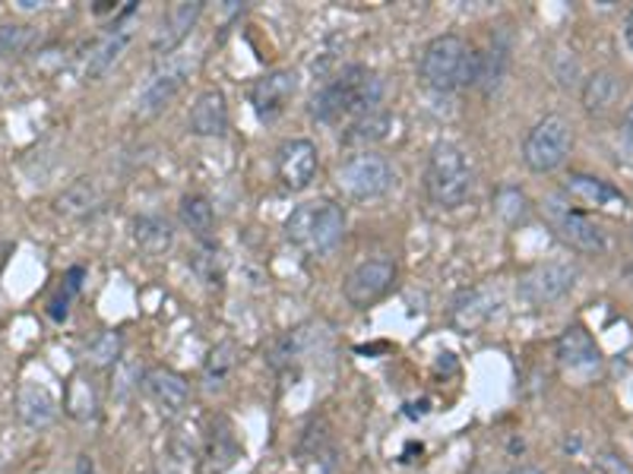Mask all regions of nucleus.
Listing matches in <instances>:
<instances>
[{
  "instance_id": "6",
  "label": "nucleus",
  "mask_w": 633,
  "mask_h": 474,
  "mask_svg": "<svg viewBox=\"0 0 633 474\" xmlns=\"http://www.w3.org/2000/svg\"><path fill=\"white\" fill-rule=\"evenodd\" d=\"M573 149V127L561 114H545L523 139V162L532 174H551Z\"/></svg>"
},
{
  "instance_id": "29",
  "label": "nucleus",
  "mask_w": 633,
  "mask_h": 474,
  "mask_svg": "<svg viewBox=\"0 0 633 474\" xmlns=\"http://www.w3.org/2000/svg\"><path fill=\"white\" fill-rule=\"evenodd\" d=\"M507 61H510V54H507V45H500V41H494L485 54H479V76H475V86H479L485 96H492L494 89L500 86V79H504V73H507Z\"/></svg>"
},
{
  "instance_id": "20",
  "label": "nucleus",
  "mask_w": 633,
  "mask_h": 474,
  "mask_svg": "<svg viewBox=\"0 0 633 474\" xmlns=\"http://www.w3.org/2000/svg\"><path fill=\"white\" fill-rule=\"evenodd\" d=\"M393 130V117H389V111L384 108H371V111H364V114H358L352 124H349V130L343 136V142L346 146H374V142H384Z\"/></svg>"
},
{
  "instance_id": "18",
  "label": "nucleus",
  "mask_w": 633,
  "mask_h": 474,
  "mask_svg": "<svg viewBox=\"0 0 633 474\" xmlns=\"http://www.w3.org/2000/svg\"><path fill=\"white\" fill-rule=\"evenodd\" d=\"M497 310V298L485 288H472V291H462L454 307H450V323L454 329H459L462 336L469 333H479Z\"/></svg>"
},
{
  "instance_id": "37",
  "label": "nucleus",
  "mask_w": 633,
  "mask_h": 474,
  "mask_svg": "<svg viewBox=\"0 0 633 474\" xmlns=\"http://www.w3.org/2000/svg\"><path fill=\"white\" fill-rule=\"evenodd\" d=\"M621 134H624V139L633 146V104L624 111V124H621Z\"/></svg>"
},
{
  "instance_id": "12",
  "label": "nucleus",
  "mask_w": 633,
  "mask_h": 474,
  "mask_svg": "<svg viewBox=\"0 0 633 474\" xmlns=\"http://www.w3.org/2000/svg\"><path fill=\"white\" fill-rule=\"evenodd\" d=\"M142 392L152 402V408L159 411V417H165V421L181 417L187 402H190L187 379L177 371H169V367H152V371L142 373Z\"/></svg>"
},
{
  "instance_id": "27",
  "label": "nucleus",
  "mask_w": 633,
  "mask_h": 474,
  "mask_svg": "<svg viewBox=\"0 0 633 474\" xmlns=\"http://www.w3.org/2000/svg\"><path fill=\"white\" fill-rule=\"evenodd\" d=\"M131 45V33L127 29H117V33L105 35L92 51H89V58H86V67H83V76L86 79H96V76H102L121 54H124V48Z\"/></svg>"
},
{
  "instance_id": "28",
  "label": "nucleus",
  "mask_w": 633,
  "mask_h": 474,
  "mask_svg": "<svg viewBox=\"0 0 633 474\" xmlns=\"http://www.w3.org/2000/svg\"><path fill=\"white\" fill-rule=\"evenodd\" d=\"M235 364H238V345L232 339L219 341L210 354H207V361H203V383H207V389L210 392L222 389V383L232 376Z\"/></svg>"
},
{
  "instance_id": "34",
  "label": "nucleus",
  "mask_w": 633,
  "mask_h": 474,
  "mask_svg": "<svg viewBox=\"0 0 633 474\" xmlns=\"http://www.w3.org/2000/svg\"><path fill=\"white\" fill-rule=\"evenodd\" d=\"M596 469L598 474H633V469L615 452H598L596 456Z\"/></svg>"
},
{
  "instance_id": "33",
  "label": "nucleus",
  "mask_w": 633,
  "mask_h": 474,
  "mask_svg": "<svg viewBox=\"0 0 633 474\" xmlns=\"http://www.w3.org/2000/svg\"><path fill=\"white\" fill-rule=\"evenodd\" d=\"M134 389H140V364L137 361H121L114 367V383H111V392L117 402H127L134 396Z\"/></svg>"
},
{
  "instance_id": "25",
  "label": "nucleus",
  "mask_w": 633,
  "mask_h": 474,
  "mask_svg": "<svg viewBox=\"0 0 633 474\" xmlns=\"http://www.w3.org/2000/svg\"><path fill=\"white\" fill-rule=\"evenodd\" d=\"M177 215H181V225L197 237V240H210L212 228H215V212H212V205L207 197L187 194V197L181 200Z\"/></svg>"
},
{
  "instance_id": "26",
  "label": "nucleus",
  "mask_w": 633,
  "mask_h": 474,
  "mask_svg": "<svg viewBox=\"0 0 633 474\" xmlns=\"http://www.w3.org/2000/svg\"><path fill=\"white\" fill-rule=\"evenodd\" d=\"M618 92H621L618 76L608 73V70H596V73L586 76V83H583V108H586L589 114H605V111L615 104Z\"/></svg>"
},
{
  "instance_id": "24",
  "label": "nucleus",
  "mask_w": 633,
  "mask_h": 474,
  "mask_svg": "<svg viewBox=\"0 0 633 474\" xmlns=\"http://www.w3.org/2000/svg\"><path fill=\"white\" fill-rule=\"evenodd\" d=\"M200 459H203V474H222L228 472V469L241 459V449H238V442H235L228 427H225V431H215V427H212L210 440L203 446Z\"/></svg>"
},
{
  "instance_id": "40",
  "label": "nucleus",
  "mask_w": 633,
  "mask_h": 474,
  "mask_svg": "<svg viewBox=\"0 0 633 474\" xmlns=\"http://www.w3.org/2000/svg\"><path fill=\"white\" fill-rule=\"evenodd\" d=\"M504 474H545L538 465H517V469H510V472Z\"/></svg>"
},
{
  "instance_id": "3",
  "label": "nucleus",
  "mask_w": 633,
  "mask_h": 474,
  "mask_svg": "<svg viewBox=\"0 0 633 474\" xmlns=\"http://www.w3.org/2000/svg\"><path fill=\"white\" fill-rule=\"evenodd\" d=\"M475 184L472 165L457 142H437L427 155L424 194L437 209H457L469 200Z\"/></svg>"
},
{
  "instance_id": "1",
  "label": "nucleus",
  "mask_w": 633,
  "mask_h": 474,
  "mask_svg": "<svg viewBox=\"0 0 633 474\" xmlns=\"http://www.w3.org/2000/svg\"><path fill=\"white\" fill-rule=\"evenodd\" d=\"M479 76V51L459 35H437L424 45L419 61V79L431 92H457L475 86Z\"/></svg>"
},
{
  "instance_id": "17",
  "label": "nucleus",
  "mask_w": 633,
  "mask_h": 474,
  "mask_svg": "<svg viewBox=\"0 0 633 474\" xmlns=\"http://www.w3.org/2000/svg\"><path fill=\"white\" fill-rule=\"evenodd\" d=\"M16 414L29 431H45L58 417V399L51 396L45 383L26 379L16 392Z\"/></svg>"
},
{
  "instance_id": "15",
  "label": "nucleus",
  "mask_w": 633,
  "mask_h": 474,
  "mask_svg": "<svg viewBox=\"0 0 633 474\" xmlns=\"http://www.w3.org/2000/svg\"><path fill=\"white\" fill-rule=\"evenodd\" d=\"M558 364L567 373H593L601 364V351L586 326H567L558 339Z\"/></svg>"
},
{
  "instance_id": "35",
  "label": "nucleus",
  "mask_w": 633,
  "mask_h": 474,
  "mask_svg": "<svg viewBox=\"0 0 633 474\" xmlns=\"http://www.w3.org/2000/svg\"><path fill=\"white\" fill-rule=\"evenodd\" d=\"M23 41H26L23 26H3L0 29V54H13L16 48H23Z\"/></svg>"
},
{
  "instance_id": "39",
  "label": "nucleus",
  "mask_w": 633,
  "mask_h": 474,
  "mask_svg": "<svg viewBox=\"0 0 633 474\" xmlns=\"http://www.w3.org/2000/svg\"><path fill=\"white\" fill-rule=\"evenodd\" d=\"M624 41H628V48L633 51V7L628 10V20H624Z\"/></svg>"
},
{
  "instance_id": "10",
  "label": "nucleus",
  "mask_w": 633,
  "mask_h": 474,
  "mask_svg": "<svg viewBox=\"0 0 633 474\" xmlns=\"http://www.w3.org/2000/svg\"><path fill=\"white\" fill-rule=\"evenodd\" d=\"M393 282H396L393 260H364V263H358L346 275L343 295H346L349 304L364 310V307H374L377 301H384L389 295V288H393Z\"/></svg>"
},
{
  "instance_id": "23",
  "label": "nucleus",
  "mask_w": 633,
  "mask_h": 474,
  "mask_svg": "<svg viewBox=\"0 0 633 474\" xmlns=\"http://www.w3.org/2000/svg\"><path fill=\"white\" fill-rule=\"evenodd\" d=\"M99 205V190L92 177H76L71 187L54 200V212L64 219H83L89 212H96Z\"/></svg>"
},
{
  "instance_id": "36",
  "label": "nucleus",
  "mask_w": 633,
  "mask_h": 474,
  "mask_svg": "<svg viewBox=\"0 0 633 474\" xmlns=\"http://www.w3.org/2000/svg\"><path fill=\"white\" fill-rule=\"evenodd\" d=\"M76 474H99L96 472V462H92V456H79V459H76Z\"/></svg>"
},
{
  "instance_id": "2",
  "label": "nucleus",
  "mask_w": 633,
  "mask_h": 474,
  "mask_svg": "<svg viewBox=\"0 0 633 474\" xmlns=\"http://www.w3.org/2000/svg\"><path fill=\"white\" fill-rule=\"evenodd\" d=\"M384 99V83L371 67H346L333 83L320 89V96L311 104V114L323 124L343 121V117H358L371 108H377Z\"/></svg>"
},
{
  "instance_id": "41",
  "label": "nucleus",
  "mask_w": 633,
  "mask_h": 474,
  "mask_svg": "<svg viewBox=\"0 0 633 474\" xmlns=\"http://www.w3.org/2000/svg\"><path fill=\"white\" fill-rule=\"evenodd\" d=\"M7 257H10V244L7 240H0V272L7 266Z\"/></svg>"
},
{
  "instance_id": "4",
  "label": "nucleus",
  "mask_w": 633,
  "mask_h": 474,
  "mask_svg": "<svg viewBox=\"0 0 633 474\" xmlns=\"http://www.w3.org/2000/svg\"><path fill=\"white\" fill-rule=\"evenodd\" d=\"M346 235V209L333 200H311L291 209L285 237L305 253H326Z\"/></svg>"
},
{
  "instance_id": "5",
  "label": "nucleus",
  "mask_w": 633,
  "mask_h": 474,
  "mask_svg": "<svg viewBox=\"0 0 633 474\" xmlns=\"http://www.w3.org/2000/svg\"><path fill=\"white\" fill-rule=\"evenodd\" d=\"M393 180H396V174H393L387 155H381L374 149L355 152L336 171V184L352 203H371V200L387 197L393 190Z\"/></svg>"
},
{
  "instance_id": "14",
  "label": "nucleus",
  "mask_w": 633,
  "mask_h": 474,
  "mask_svg": "<svg viewBox=\"0 0 633 474\" xmlns=\"http://www.w3.org/2000/svg\"><path fill=\"white\" fill-rule=\"evenodd\" d=\"M295 96V73L291 70H273L266 76H260L253 86H250V104H253V114L270 124L276 121L282 111L288 108Z\"/></svg>"
},
{
  "instance_id": "19",
  "label": "nucleus",
  "mask_w": 633,
  "mask_h": 474,
  "mask_svg": "<svg viewBox=\"0 0 633 474\" xmlns=\"http://www.w3.org/2000/svg\"><path fill=\"white\" fill-rule=\"evenodd\" d=\"M134 244L146 257H162L175 244V228L162 215H137L134 219Z\"/></svg>"
},
{
  "instance_id": "16",
  "label": "nucleus",
  "mask_w": 633,
  "mask_h": 474,
  "mask_svg": "<svg viewBox=\"0 0 633 474\" xmlns=\"http://www.w3.org/2000/svg\"><path fill=\"white\" fill-rule=\"evenodd\" d=\"M187 127L194 136H225L228 134V102L222 89H203L187 114Z\"/></svg>"
},
{
  "instance_id": "7",
  "label": "nucleus",
  "mask_w": 633,
  "mask_h": 474,
  "mask_svg": "<svg viewBox=\"0 0 633 474\" xmlns=\"http://www.w3.org/2000/svg\"><path fill=\"white\" fill-rule=\"evenodd\" d=\"M545 215L551 222V228L558 232L563 244H570L576 253H589V257H601L608 250V237L598 228L589 215H583L580 209L561 200V197H548L545 200Z\"/></svg>"
},
{
  "instance_id": "22",
  "label": "nucleus",
  "mask_w": 633,
  "mask_h": 474,
  "mask_svg": "<svg viewBox=\"0 0 633 474\" xmlns=\"http://www.w3.org/2000/svg\"><path fill=\"white\" fill-rule=\"evenodd\" d=\"M64 411L71 414L73 421L86 424L99 414V392L96 383L86 373H73L67 379V392H64Z\"/></svg>"
},
{
  "instance_id": "30",
  "label": "nucleus",
  "mask_w": 633,
  "mask_h": 474,
  "mask_svg": "<svg viewBox=\"0 0 633 474\" xmlns=\"http://www.w3.org/2000/svg\"><path fill=\"white\" fill-rule=\"evenodd\" d=\"M187 266H190V272H194L203 285H210V288H219V285H222V263H219V250L212 247L210 240H200V247L187 257Z\"/></svg>"
},
{
  "instance_id": "9",
  "label": "nucleus",
  "mask_w": 633,
  "mask_h": 474,
  "mask_svg": "<svg viewBox=\"0 0 633 474\" xmlns=\"http://www.w3.org/2000/svg\"><path fill=\"white\" fill-rule=\"evenodd\" d=\"M194 73V61L187 58H169L162 67L149 73V79L142 83L140 96H137V114L140 117H156L162 108L175 102V96L184 89V83Z\"/></svg>"
},
{
  "instance_id": "32",
  "label": "nucleus",
  "mask_w": 633,
  "mask_h": 474,
  "mask_svg": "<svg viewBox=\"0 0 633 474\" xmlns=\"http://www.w3.org/2000/svg\"><path fill=\"white\" fill-rule=\"evenodd\" d=\"M494 212L507 222V225H520L526 222L529 215V200L520 187H500L497 197H494Z\"/></svg>"
},
{
  "instance_id": "38",
  "label": "nucleus",
  "mask_w": 633,
  "mask_h": 474,
  "mask_svg": "<svg viewBox=\"0 0 633 474\" xmlns=\"http://www.w3.org/2000/svg\"><path fill=\"white\" fill-rule=\"evenodd\" d=\"M79 278H83V270H79V266H73L71 272H67V278H64V282H67V291H79Z\"/></svg>"
},
{
  "instance_id": "11",
  "label": "nucleus",
  "mask_w": 633,
  "mask_h": 474,
  "mask_svg": "<svg viewBox=\"0 0 633 474\" xmlns=\"http://www.w3.org/2000/svg\"><path fill=\"white\" fill-rule=\"evenodd\" d=\"M316 146L311 139H285L276 152V174H280L282 187L291 194H301L314 184L320 159H316Z\"/></svg>"
},
{
  "instance_id": "21",
  "label": "nucleus",
  "mask_w": 633,
  "mask_h": 474,
  "mask_svg": "<svg viewBox=\"0 0 633 474\" xmlns=\"http://www.w3.org/2000/svg\"><path fill=\"white\" fill-rule=\"evenodd\" d=\"M567 194H573L576 200H583V203L589 205H605V209H628L624 203V197H621V190H615L608 180H601V177H586V174H570V180H567Z\"/></svg>"
},
{
  "instance_id": "13",
  "label": "nucleus",
  "mask_w": 633,
  "mask_h": 474,
  "mask_svg": "<svg viewBox=\"0 0 633 474\" xmlns=\"http://www.w3.org/2000/svg\"><path fill=\"white\" fill-rule=\"evenodd\" d=\"M200 16H203V3L200 0H181L175 7H169L165 16L159 20V29L152 35L149 48L156 54H172L175 48L184 45V38L194 33Z\"/></svg>"
},
{
  "instance_id": "31",
  "label": "nucleus",
  "mask_w": 633,
  "mask_h": 474,
  "mask_svg": "<svg viewBox=\"0 0 633 474\" xmlns=\"http://www.w3.org/2000/svg\"><path fill=\"white\" fill-rule=\"evenodd\" d=\"M121 351H124V339H121V333L108 329V333H102L99 339L89 341V348H86V361H89L92 367H117V364H121Z\"/></svg>"
},
{
  "instance_id": "8",
  "label": "nucleus",
  "mask_w": 633,
  "mask_h": 474,
  "mask_svg": "<svg viewBox=\"0 0 633 474\" xmlns=\"http://www.w3.org/2000/svg\"><path fill=\"white\" fill-rule=\"evenodd\" d=\"M580 278V266L573 260H548V263H538L520 278V298L532 307H545L561 301L563 295L573 291Z\"/></svg>"
},
{
  "instance_id": "42",
  "label": "nucleus",
  "mask_w": 633,
  "mask_h": 474,
  "mask_svg": "<svg viewBox=\"0 0 633 474\" xmlns=\"http://www.w3.org/2000/svg\"><path fill=\"white\" fill-rule=\"evenodd\" d=\"M567 474H586V472H567Z\"/></svg>"
},
{
  "instance_id": "43",
  "label": "nucleus",
  "mask_w": 633,
  "mask_h": 474,
  "mask_svg": "<svg viewBox=\"0 0 633 474\" xmlns=\"http://www.w3.org/2000/svg\"><path fill=\"white\" fill-rule=\"evenodd\" d=\"M631 237H633V228H631Z\"/></svg>"
}]
</instances>
